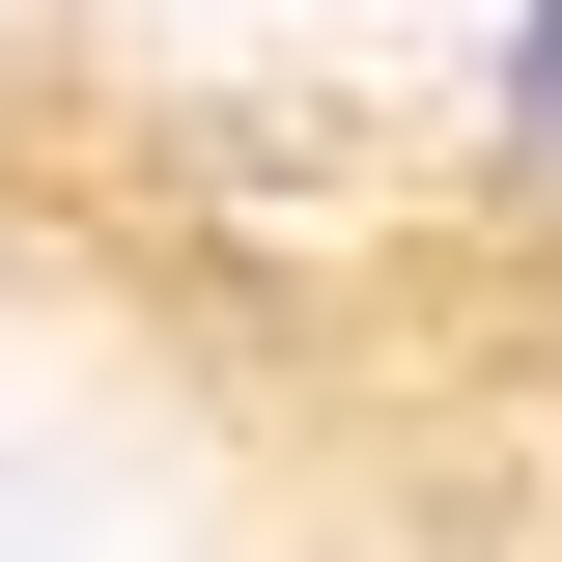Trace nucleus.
<instances>
[{
  "instance_id": "nucleus-1",
  "label": "nucleus",
  "mask_w": 562,
  "mask_h": 562,
  "mask_svg": "<svg viewBox=\"0 0 562 562\" xmlns=\"http://www.w3.org/2000/svg\"><path fill=\"white\" fill-rule=\"evenodd\" d=\"M0 310L225 562H562V0H0Z\"/></svg>"
}]
</instances>
